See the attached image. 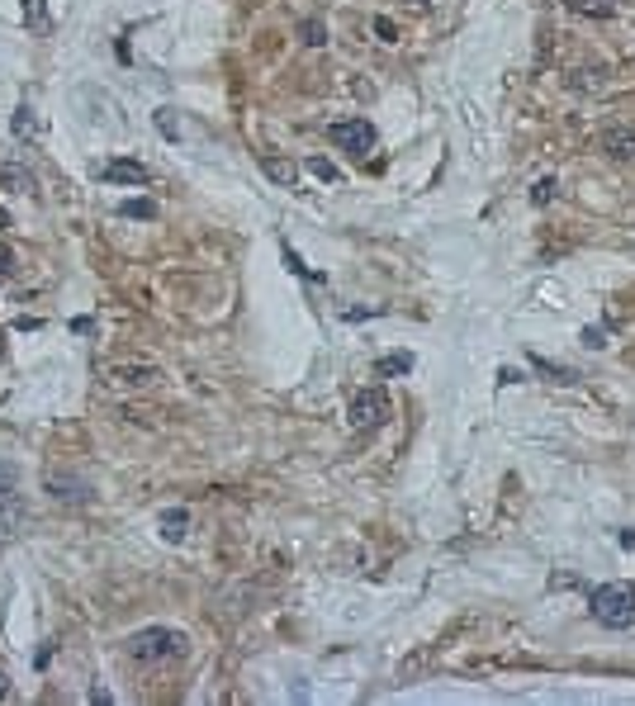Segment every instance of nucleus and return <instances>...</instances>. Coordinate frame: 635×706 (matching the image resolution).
<instances>
[{"instance_id": "24", "label": "nucleus", "mask_w": 635, "mask_h": 706, "mask_svg": "<svg viewBox=\"0 0 635 706\" xmlns=\"http://www.w3.org/2000/svg\"><path fill=\"white\" fill-rule=\"evenodd\" d=\"M550 195H555V180H541V185H536V205H545Z\"/></svg>"}, {"instance_id": "14", "label": "nucleus", "mask_w": 635, "mask_h": 706, "mask_svg": "<svg viewBox=\"0 0 635 706\" xmlns=\"http://www.w3.org/2000/svg\"><path fill=\"white\" fill-rule=\"evenodd\" d=\"M119 218H157V205H152V199H124Z\"/></svg>"}, {"instance_id": "15", "label": "nucleus", "mask_w": 635, "mask_h": 706, "mask_svg": "<svg viewBox=\"0 0 635 706\" xmlns=\"http://www.w3.org/2000/svg\"><path fill=\"white\" fill-rule=\"evenodd\" d=\"M375 370H379V375H408V370H413V356H379Z\"/></svg>"}, {"instance_id": "25", "label": "nucleus", "mask_w": 635, "mask_h": 706, "mask_svg": "<svg viewBox=\"0 0 635 706\" xmlns=\"http://www.w3.org/2000/svg\"><path fill=\"white\" fill-rule=\"evenodd\" d=\"M375 29H379V39H384V43H394V24H389V20H375Z\"/></svg>"}, {"instance_id": "17", "label": "nucleus", "mask_w": 635, "mask_h": 706, "mask_svg": "<svg viewBox=\"0 0 635 706\" xmlns=\"http://www.w3.org/2000/svg\"><path fill=\"white\" fill-rule=\"evenodd\" d=\"M531 365H536V370H541V375H550V379H560V384H574V379H578V375H574V370H564V365H550V361H541V356H536V361H531Z\"/></svg>"}, {"instance_id": "13", "label": "nucleus", "mask_w": 635, "mask_h": 706, "mask_svg": "<svg viewBox=\"0 0 635 706\" xmlns=\"http://www.w3.org/2000/svg\"><path fill=\"white\" fill-rule=\"evenodd\" d=\"M299 43H309V48H323V43H327V29H323V20H304V24H299Z\"/></svg>"}, {"instance_id": "20", "label": "nucleus", "mask_w": 635, "mask_h": 706, "mask_svg": "<svg viewBox=\"0 0 635 706\" xmlns=\"http://www.w3.org/2000/svg\"><path fill=\"white\" fill-rule=\"evenodd\" d=\"M14 271H20V257H14V247L0 242V275H14Z\"/></svg>"}, {"instance_id": "21", "label": "nucleus", "mask_w": 635, "mask_h": 706, "mask_svg": "<svg viewBox=\"0 0 635 706\" xmlns=\"http://www.w3.org/2000/svg\"><path fill=\"white\" fill-rule=\"evenodd\" d=\"M14 128H20V138H33V128H39V124H33V109H29V105L14 114Z\"/></svg>"}, {"instance_id": "11", "label": "nucleus", "mask_w": 635, "mask_h": 706, "mask_svg": "<svg viewBox=\"0 0 635 706\" xmlns=\"http://www.w3.org/2000/svg\"><path fill=\"white\" fill-rule=\"evenodd\" d=\"M186 527H190V512L186 508L161 512V536H166V541H186Z\"/></svg>"}, {"instance_id": "23", "label": "nucleus", "mask_w": 635, "mask_h": 706, "mask_svg": "<svg viewBox=\"0 0 635 706\" xmlns=\"http://www.w3.org/2000/svg\"><path fill=\"white\" fill-rule=\"evenodd\" d=\"M583 346H588V351H603V346H607V342H603V327H588V332H583Z\"/></svg>"}, {"instance_id": "5", "label": "nucleus", "mask_w": 635, "mask_h": 706, "mask_svg": "<svg viewBox=\"0 0 635 706\" xmlns=\"http://www.w3.org/2000/svg\"><path fill=\"white\" fill-rule=\"evenodd\" d=\"M100 375H105L109 389H147V384H157L161 379V370L157 365H100Z\"/></svg>"}, {"instance_id": "6", "label": "nucleus", "mask_w": 635, "mask_h": 706, "mask_svg": "<svg viewBox=\"0 0 635 706\" xmlns=\"http://www.w3.org/2000/svg\"><path fill=\"white\" fill-rule=\"evenodd\" d=\"M597 147H603L612 161H635V128L631 124H612V128H603Z\"/></svg>"}, {"instance_id": "9", "label": "nucleus", "mask_w": 635, "mask_h": 706, "mask_svg": "<svg viewBox=\"0 0 635 706\" xmlns=\"http://www.w3.org/2000/svg\"><path fill=\"white\" fill-rule=\"evenodd\" d=\"M105 180H109V185H147V180H152V171H147L143 161L119 157V161H109V166H105Z\"/></svg>"}, {"instance_id": "3", "label": "nucleus", "mask_w": 635, "mask_h": 706, "mask_svg": "<svg viewBox=\"0 0 635 706\" xmlns=\"http://www.w3.org/2000/svg\"><path fill=\"white\" fill-rule=\"evenodd\" d=\"M327 138L337 143L342 153H351V157H370L375 143H379V133H375L370 119H342V124L327 128Z\"/></svg>"}, {"instance_id": "18", "label": "nucleus", "mask_w": 635, "mask_h": 706, "mask_svg": "<svg viewBox=\"0 0 635 706\" xmlns=\"http://www.w3.org/2000/svg\"><path fill=\"white\" fill-rule=\"evenodd\" d=\"M570 5L583 14H616V0H570Z\"/></svg>"}, {"instance_id": "16", "label": "nucleus", "mask_w": 635, "mask_h": 706, "mask_svg": "<svg viewBox=\"0 0 635 706\" xmlns=\"http://www.w3.org/2000/svg\"><path fill=\"white\" fill-rule=\"evenodd\" d=\"M24 24H29V29H48V10H43V0H24Z\"/></svg>"}, {"instance_id": "10", "label": "nucleus", "mask_w": 635, "mask_h": 706, "mask_svg": "<svg viewBox=\"0 0 635 706\" xmlns=\"http://www.w3.org/2000/svg\"><path fill=\"white\" fill-rule=\"evenodd\" d=\"M261 171L271 176L275 185H285V190H294V180H299V166L285 161V157H261Z\"/></svg>"}, {"instance_id": "12", "label": "nucleus", "mask_w": 635, "mask_h": 706, "mask_svg": "<svg viewBox=\"0 0 635 706\" xmlns=\"http://www.w3.org/2000/svg\"><path fill=\"white\" fill-rule=\"evenodd\" d=\"M0 185H5V190H20V195H33V176L24 171V166H0Z\"/></svg>"}, {"instance_id": "1", "label": "nucleus", "mask_w": 635, "mask_h": 706, "mask_svg": "<svg viewBox=\"0 0 635 706\" xmlns=\"http://www.w3.org/2000/svg\"><path fill=\"white\" fill-rule=\"evenodd\" d=\"M186 631H176V626H143V631H133L128 641H124V654L128 659H138V664H166V659H186Z\"/></svg>"}, {"instance_id": "2", "label": "nucleus", "mask_w": 635, "mask_h": 706, "mask_svg": "<svg viewBox=\"0 0 635 706\" xmlns=\"http://www.w3.org/2000/svg\"><path fill=\"white\" fill-rule=\"evenodd\" d=\"M588 612H593L597 626H607V631L631 626V616H635V583H603V588H593V593H588Z\"/></svg>"}, {"instance_id": "26", "label": "nucleus", "mask_w": 635, "mask_h": 706, "mask_svg": "<svg viewBox=\"0 0 635 706\" xmlns=\"http://www.w3.org/2000/svg\"><path fill=\"white\" fill-rule=\"evenodd\" d=\"M10 697V678H5V668H0V702Z\"/></svg>"}, {"instance_id": "7", "label": "nucleus", "mask_w": 635, "mask_h": 706, "mask_svg": "<svg viewBox=\"0 0 635 706\" xmlns=\"http://www.w3.org/2000/svg\"><path fill=\"white\" fill-rule=\"evenodd\" d=\"M43 489H48V498H57V502H91V484L81 475H48Z\"/></svg>"}, {"instance_id": "19", "label": "nucleus", "mask_w": 635, "mask_h": 706, "mask_svg": "<svg viewBox=\"0 0 635 706\" xmlns=\"http://www.w3.org/2000/svg\"><path fill=\"white\" fill-rule=\"evenodd\" d=\"M309 171H313L318 180H327V185H332V180H337V176H342V171H337V166H332L327 157H309Z\"/></svg>"}, {"instance_id": "4", "label": "nucleus", "mask_w": 635, "mask_h": 706, "mask_svg": "<svg viewBox=\"0 0 635 706\" xmlns=\"http://www.w3.org/2000/svg\"><path fill=\"white\" fill-rule=\"evenodd\" d=\"M384 417H389V394L379 389H356L351 394V403H346V423L351 427H379Z\"/></svg>"}, {"instance_id": "22", "label": "nucleus", "mask_w": 635, "mask_h": 706, "mask_svg": "<svg viewBox=\"0 0 635 706\" xmlns=\"http://www.w3.org/2000/svg\"><path fill=\"white\" fill-rule=\"evenodd\" d=\"M157 128L166 133V138H176V133H180V128H176V114H171V109H157Z\"/></svg>"}, {"instance_id": "27", "label": "nucleus", "mask_w": 635, "mask_h": 706, "mask_svg": "<svg viewBox=\"0 0 635 706\" xmlns=\"http://www.w3.org/2000/svg\"><path fill=\"white\" fill-rule=\"evenodd\" d=\"M0 361H5V332H0Z\"/></svg>"}, {"instance_id": "8", "label": "nucleus", "mask_w": 635, "mask_h": 706, "mask_svg": "<svg viewBox=\"0 0 635 706\" xmlns=\"http://www.w3.org/2000/svg\"><path fill=\"white\" fill-rule=\"evenodd\" d=\"M29 522V512H24V498L14 493V489H0V536H14Z\"/></svg>"}]
</instances>
